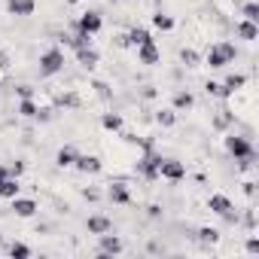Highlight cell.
I'll return each mask as SVG.
<instances>
[{
	"label": "cell",
	"mask_w": 259,
	"mask_h": 259,
	"mask_svg": "<svg viewBox=\"0 0 259 259\" xmlns=\"http://www.w3.org/2000/svg\"><path fill=\"white\" fill-rule=\"evenodd\" d=\"M198 238H201L204 244H213V241L220 238V232H217V229H198Z\"/></svg>",
	"instance_id": "31"
},
{
	"label": "cell",
	"mask_w": 259,
	"mask_h": 259,
	"mask_svg": "<svg viewBox=\"0 0 259 259\" xmlns=\"http://www.w3.org/2000/svg\"><path fill=\"white\" fill-rule=\"evenodd\" d=\"M138 61L141 64H159L162 61V52H159V46L150 40V43H144V46H138Z\"/></svg>",
	"instance_id": "11"
},
{
	"label": "cell",
	"mask_w": 259,
	"mask_h": 259,
	"mask_svg": "<svg viewBox=\"0 0 259 259\" xmlns=\"http://www.w3.org/2000/svg\"><path fill=\"white\" fill-rule=\"evenodd\" d=\"M10 16H31L37 10V0H7Z\"/></svg>",
	"instance_id": "14"
},
{
	"label": "cell",
	"mask_w": 259,
	"mask_h": 259,
	"mask_svg": "<svg viewBox=\"0 0 259 259\" xmlns=\"http://www.w3.org/2000/svg\"><path fill=\"white\" fill-rule=\"evenodd\" d=\"M10 201H13V213H16V217H34V213H37V201H34V198H19V195H16V198H10Z\"/></svg>",
	"instance_id": "13"
},
{
	"label": "cell",
	"mask_w": 259,
	"mask_h": 259,
	"mask_svg": "<svg viewBox=\"0 0 259 259\" xmlns=\"http://www.w3.org/2000/svg\"><path fill=\"white\" fill-rule=\"evenodd\" d=\"M204 92H207L210 98H229V92L223 89V82H213V79H210V82L204 85Z\"/></svg>",
	"instance_id": "28"
},
{
	"label": "cell",
	"mask_w": 259,
	"mask_h": 259,
	"mask_svg": "<svg viewBox=\"0 0 259 259\" xmlns=\"http://www.w3.org/2000/svg\"><path fill=\"white\" fill-rule=\"evenodd\" d=\"M238 58V49H235V43H229V40H223V43H213L210 49H207V67H226V64H232Z\"/></svg>",
	"instance_id": "1"
},
{
	"label": "cell",
	"mask_w": 259,
	"mask_h": 259,
	"mask_svg": "<svg viewBox=\"0 0 259 259\" xmlns=\"http://www.w3.org/2000/svg\"><path fill=\"white\" fill-rule=\"evenodd\" d=\"M235 34H238L241 40H250V43H253V40L259 37V28H256V22H247V19H244V22H238Z\"/></svg>",
	"instance_id": "17"
},
{
	"label": "cell",
	"mask_w": 259,
	"mask_h": 259,
	"mask_svg": "<svg viewBox=\"0 0 259 259\" xmlns=\"http://www.w3.org/2000/svg\"><path fill=\"white\" fill-rule=\"evenodd\" d=\"M19 189H22L19 177H4V180H0V198H16Z\"/></svg>",
	"instance_id": "16"
},
{
	"label": "cell",
	"mask_w": 259,
	"mask_h": 259,
	"mask_svg": "<svg viewBox=\"0 0 259 259\" xmlns=\"http://www.w3.org/2000/svg\"><path fill=\"white\" fill-rule=\"evenodd\" d=\"M180 61H183L186 67H198V52H195V49H183V52H180Z\"/></svg>",
	"instance_id": "29"
},
{
	"label": "cell",
	"mask_w": 259,
	"mask_h": 259,
	"mask_svg": "<svg viewBox=\"0 0 259 259\" xmlns=\"http://www.w3.org/2000/svg\"><path fill=\"white\" fill-rule=\"evenodd\" d=\"M98 58H101V55H98V49H92V46H82V49H76V61H79L82 67H89V70L98 64Z\"/></svg>",
	"instance_id": "15"
},
{
	"label": "cell",
	"mask_w": 259,
	"mask_h": 259,
	"mask_svg": "<svg viewBox=\"0 0 259 259\" xmlns=\"http://www.w3.org/2000/svg\"><path fill=\"white\" fill-rule=\"evenodd\" d=\"M61 70H64V52H61L58 46L46 49V52L40 55V76H55V73H61Z\"/></svg>",
	"instance_id": "2"
},
{
	"label": "cell",
	"mask_w": 259,
	"mask_h": 259,
	"mask_svg": "<svg viewBox=\"0 0 259 259\" xmlns=\"http://www.w3.org/2000/svg\"><path fill=\"white\" fill-rule=\"evenodd\" d=\"M232 122H235V113H229V110H220V113L213 116V128H217V132H226Z\"/></svg>",
	"instance_id": "23"
},
{
	"label": "cell",
	"mask_w": 259,
	"mask_h": 259,
	"mask_svg": "<svg viewBox=\"0 0 259 259\" xmlns=\"http://www.w3.org/2000/svg\"><path fill=\"white\" fill-rule=\"evenodd\" d=\"M207 207H210L213 213H220V217H226V213L232 210V201H229L226 195H210V198H207Z\"/></svg>",
	"instance_id": "18"
},
{
	"label": "cell",
	"mask_w": 259,
	"mask_h": 259,
	"mask_svg": "<svg viewBox=\"0 0 259 259\" xmlns=\"http://www.w3.org/2000/svg\"><path fill=\"white\" fill-rule=\"evenodd\" d=\"M241 223H244V226H247V229H256V213H253V210H247V213H244V220H241Z\"/></svg>",
	"instance_id": "35"
},
{
	"label": "cell",
	"mask_w": 259,
	"mask_h": 259,
	"mask_svg": "<svg viewBox=\"0 0 259 259\" xmlns=\"http://www.w3.org/2000/svg\"><path fill=\"white\" fill-rule=\"evenodd\" d=\"M147 213L156 220V217H162V207H159V204H150V207H147Z\"/></svg>",
	"instance_id": "41"
},
{
	"label": "cell",
	"mask_w": 259,
	"mask_h": 259,
	"mask_svg": "<svg viewBox=\"0 0 259 259\" xmlns=\"http://www.w3.org/2000/svg\"><path fill=\"white\" fill-rule=\"evenodd\" d=\"M244 192H247V195L253 198V195H256V183H244Z\"/></svg>",
	"instance_id": "42"
},
{
	"label": "cell",
	"mask_w": 259,
	"mask_h": 259,
	"mask_svg": "<svg viewBox=\"0 0 259 259\" xmlns=\"http://www.w3.org/2000/svg\"><path fill=\"white\" fill-rule=\"evenodd\" d=\"M159 177L177 183V180L186 177V168H183V162H177V159H162V165H159Z\"/></svg>",
	"instance_id": "6"
},
{
	"label": "cell",
	"mask_w": 259,
	"mask_h": 259,
	"mask_svg": "<svg viewBox=\"0 0 259 259\" xmlns=\"http://www.w3.org/2000/svg\"><path fill=\"white\" fill-rule=\"evenodd\" d=\"M4 177H10V168H7V165H0V180H4Z\"/></svg>",
	"instance_id": "43"
},
{
	"label": "cell",
	"mask_w": 259,
	"mask_h": 259,
	"mask_svg": "<svg viewBox=\"0 0 259 259\" xmlns=\"http://www.w3.org/2000/svg\"><path fill=\"white\" fill-rule=\"evenodd\" d=\"M107 198H110L113 204H132V189H128L122 180H116V183L107 186Z\"/></svg>",
	"instance_id": "7"
},
{
	"label": "cell",
	"mask_w": 259,
	"mask_h": 259,
	"mask_svg": "<svg viewBox=\"0 0 259 259\" xmlns=\"http://www.w3.org/2000/svg\"><path fill=\"white\" fill-rule=\"evenodd\" d=\"M73 159H76V150H73V147H61L58 156H55L58 168H73Z\"/></svg>",
	"instance_id": "21"
},
{
	"label": "cell",
	"mask_w": 259,
	"mask_h": 259,
	"mask_svg": "<svg viewBox=\"0 0 259 259\" xmlns=\"http://www.w3.org/2000/svg\"><path fill=\"white\" fill-rule=\"evenodd\" d=\"M52 116H55L52 107H37V116H34V119H37V122H49Z\"/></svg>",
	"instance_id": "33"
},
{
	"label": "cell",
	"mask_w": 259,
	"mask_h": 259,
	"mask_svg": "<svg viewBox=\"0 0 259 259\" xmlns=\"http://www.w3.org/2000/svg\"><path fill=\"white\" fill-rule=\"evenodd\" d=\"M73 168H76L79 174H98L104 165H101V159H98V156H79V153H76V159H73Z\"/></svg>",
	"instance_id": "9"
},
{
	"label": "cell",
	"mask_w": 259,
	"mask_h": 259,
	"mask_svg": "<svg viewBox=\"0 0 259 259\" xmlns=\"http://www.w3.org/2000/svg\"><path fill=\"white\" fill-rule=\"evenodd\" d=\"M85 229H89L92 235H104V232H113V220L104 217V213H95V217L85 220Z\"/></svg>",
	"instance_id": "12"
},
{
	"label": "cell",
	"mask_w": 259,
	"mask_h": 259,
	"mask_svg": "<svg viewBox=\"0 0 259 259\" xmlns=\"http://www.w3.org/2000/svg\"><path fill=\"white\" fill-rule=\"evenodd\" d=\"M7 253H10L13 259H28V256H31V247L22 244V241H13V244L7 247Z\"/></svg>",
	"instance_id": "25"
},
{
	"label": "cell",
	"mask_w": 259,
	"mask_h": 259,
	"mask_svg": "<svg viewBox=\"0 0 259 259\" xmlns=\"http://www.w3.org/2000/svg\"><path fill=\"white\" fill-rule=\"evenodd\" d=\"M22 171H25V165H22V162H13V165H10V177H19Z\"/></svg>",
	"instance_id": "37"
},
{
	"label": "cell",
	"mask_w": 259,
	"mask_h": 259,
	"mask_svg": "<svg viewBox=\"0 0 259 259\" xmlns=\"http://www.w3.org/2000/svg\"><path fill=\"white\" fill-rule=\"evenodd\" d=\"M82 198H85V201H98L101 192H98V189H82Z\"/></svg>",
	"instance_id": "36"
},
{
	"label": "cell",
	"mask_w": 259,
	"mask_h": 259,
	"mask_svg": "<svg viewBox=\"0 0 259 259\" xmlns=\"http://www.w3.org/2000/svg\"><path fill=\"white\" fill-rule=\"evenodd\" d=\"M153 37H150V31L147 28H132V31H128L125 37H119V46H144V43H150Z\"/></svg>",
	"instance_id": "8"
},
{
	"label": "cell",
	"mask_w": 259,
	"mask_h": 259,
	"mask_svg": "<svg viewBox=\"0 0 259 259\" xmlns=\"http://www.w3.org/2000/svg\"><path fill=\"white\" fill-rule=\"evenodd\" d=\"M195 104V98H192V92H186V89H180V92H174V110H189Z\"/></svg>",
	"instance_id": "20"
},
{
	"label": "cell",
	"mask_w": 259,
	"mask_h": 259,
	"mask_svg": "<svg viewBox=\"0 0 259 259\" xmlns=\"http://www.w3.org/2000/svg\"><path fill=\"white\" fill-rule=\"evenodd\" d=\"M156 122H159L162 128H174V125H177V110H159V113H156Z\"/></svg>",
	"instance_id": "24"
},
{
	"label": "cell",
	"mask_w": 259,
	"mask_h": 259,
	"mask_svg": "<svg viewBox=\"0 0 259 259\" xmlns=\"http://www.w3.org/2000/svg\"><path fill=\"white\" fill-rule=\"evenodd\" d=\"M101 125L107 128V132H119V128H122V116L119 113H104L101 116Z\"/></svg>",
	"instance_id": "26"
},
{
	"label": "cell",
	"mask_w": 259,
	"mask_h": 259,
	"mask_svg": "<svg viewBox=\"0 0 259 259\" xmlns=\"http://www.w3.org/2000/svg\"><path fill=\"white\" fill-rule=\"evenodd\" d=\"M0 244H4V235H0Z\"/></svg>",
	"instance_id": "44"
},
{
	"label": "cell",
	"mask_w": 259,
	"mask_h": 259,
	"mask_svg": "<svg viewBox=\"0 0 259 259\" xmlns=\"http://www.w3.org/2000/svg\"><path fill=\"white\" fill-rule=\"evenodd\" d=\"M16 95L19 98H34V89L31 85H16Z\"/></svg>",
	"instance_id": "34"
},
{
	"label": "cell",
	"mask_w": 259,
	"mask_h": 259,
	"mask_svg": "<svg viewBox=\"0 0 259 259\" xmlns=\"http://www.w3.org/2000/svg\"><path fill=\"white\" fill-rule=\"evenodd\" d=\"M153 25H156L159 31H171V28H174V19H171L168 13H156V16H153Z\"/></svg>",
	"instance_id": "27"
},
{
	"label": "cell",
	"mask_w": 259,
	"mask_h": 259,
	"mask_svg": "<svg viewBox=\"0 0 259 259\" xmlns=\"http://www.w3.org/2000/svg\"><path fill=\"white\" fill-rule=\"evenodd\" d=\"M244 19L247 22H259V7L253 4V0H250V4H244Z\"/></svg>",
	"instance_id": "30"
},
{
	"label": "cell",
	"mask_w": 259,
	"mask_h": 259,
	"mask_svg": "<svg viewBox=\"0 0 259 259\" xmlns=\"http://www.w3.org/2000/svg\"><path fill=\"white\" fill-rule=\"evenodd\" d=\"M95 89H98V95H101V98H110V89H107L104 82H95Z\"/></svg>",
	"instance_id": "40"
},
{
	"label": "cell",
	"mask_w": 259,
	"mask_h": 259,
	"mask_svg": "<svg viewBox=\"0 0 259 259\" xmlns=\"http://www.w3.org/2000/svg\"><path fill=\"white\" fill-rule=\"evenodd\" d=\"M16 113L25 116V119H34V116H37V104H34V98H22L19 107H16Z\"/></svg>",
	"instance_id": "22"
},
{
	"label": "cell",
	"mask_w": 259,
	"mask_h": 259,
	"mask_svg": "<svg viewBox=\"0 0 259 259\" xmlns=\"http://www.w3.org/2000/svg\"><path fill=\"white\" fill-rule=\"evenodd\" d=\"M159 165H162V156H156L153 150H147V156L138 162V174L144 180H159Z\"/></svg>",
	"instance_id": "5"
},
{
	"label": "cell",
	"mask_w": 259,
	"mask_h": 259,
	"mask_svg": "<svg viewBox=\"0 0 259 259\" xmlns=\"http://www.w3.org/2000/svg\"><path fill=\"white\" fill-rule=\"evenodd\" d=\"M247 253H259V238H250L247 241Z\"/></svg>",
	"instance_id": "39"
},
{
	"label": "cell",
	"mask_w": 259,
	"mask_h": 259,
	"mask_svg": "<svg viewBox=\"0 0 259 259\" xmlns=\"http://www.w3.org/2000/svg\"><path fill=\"white\" fill-rule=\"evenodd\" d=\"M244 82H247V76H244V73H229V76H226V82H223V89H226V92H229V98H232Z\"/></svg>",
	"instance_id": "19"
},
{
	"label": "cell",
	"mask_w": 259,
	"mask_h": 259,
	"mask_svg": "<svg viewBox=\"0 0 259 259\" xmlns=\"http://www.w3.org/2000/svg\"><path fill=\"white\" fill-rule=\"evenodd\" d=\"M7 67H10V52L0 49V70H7Z\"/></svg>",
	"instance_id": "38"
},
{
	"label": "cell",
	"mask_w": 259,
	"mask_h": 259,
	"mask_svg": "<svg viewBox=\"0 0 259 259\" xmlns=\"http://www.w3.org/2000/svg\"><path fill=\"white\" fill-rule=\"evenodd\" d=\"M98 238H101V253H98V256H116V253H122V238H119V235L104 232V235H98Z\"/></svg>",
	"instance_id": "10"
},
{
	"label": "cell",
	"mask_w": 259,
	"mask_h": 259,
	"mask_svg": "<svg viewBox=\"0 0 259 259\" xmlns=\"http://www.w3.org/2000/svg\"><path fill=\"white\" fill-rule=\"evenodd\" d=\"M58 104H64V107H79V95L67 92V95H61V98H58Z\"/></svg>",
	"instance_id": "32"
},
{
	"label": "cell",
	"mask_w": 259,
	"mask_h": 259,
	"mask_svg": "<svg viewBox=\"0 0 259 259\" xmlns=\"http://www.w3.org/2000/svg\"><path fill=\"white\" fill-rule=\"evenodd\" d=\"M226 150H229V156H235V162H241V159H256V150H253L250 138H241V135H229V138H226Z\"/></svg>",
	"instance_id": "3"
},
{
	"label": "cell",
	"mask_w": 259,
	"mask_h": 259,
	"mask_svg": "<svg viewBox=\"0 0 259 259\" xmlns=\"http://www.w3.org/2000/svg\"><path fill=\"white\" fill-rule=\"evenodd\" d=\"M76 31H82V34H89V37H95L101 28H104V19H101V13L98 10H89V13H82L79 19H76V25H73Z\"/></svg>",
	"instance_id": "4"
}]
</instances>
